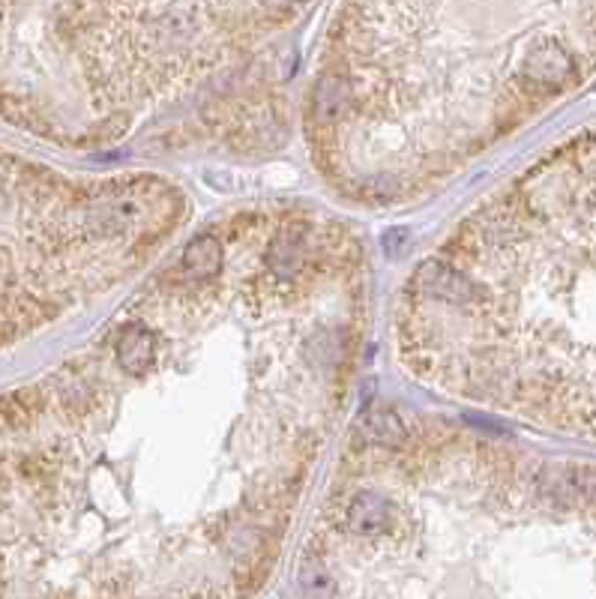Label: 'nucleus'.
<instances>
[{
  "mask_svg": "<svg viewBox=\"0 0 596 599\" xmlns=\"http://www.w3.org/2000/svg\"><path fill=\"white\" fill-rule=\"evenodd\" d=\"M576 76V61L569 52H563L558 43H540L530 48L525 63H521V85L530 93H554Z\"/></svg>",
  "mask_w": 596,
  "mask_h": 599,
  "instance_id": "nucleus-1",
  "label": "nucleus"
},
{
  "mask_svg": "<svg viewBox=\"0 0 596 599\" xmlns=\"http://www.w3.org/2000/svg\"><path fill=\"white\" fill-rule=\"evenodd\" d=\"M114 357H117V366L126 375H144L157 360V339L144 324H129L117 336Z\"/></svg>",
  "mask_w": 596,
  "mask_h": 599,
  "instance_id": "nucleus-2",
  "label": "nucleus"
},
{
  "mask_svg": "<svg viewBox=\"0 0 596 599\" xmlns=\"http://www.w3.org/2000/svg\"><path fill=\"white\" fill-rule=\"evenodd\" d=\"M393 524V506L387 504L375 491H360L354 495L348 506V528L360 537H372V533H383Z\"/></svg>",
  "mask_w": 596,
  "mask_h": 599,
  "instance_id": "nucleus-3",
  "label": "nucleus"
},
{
  "mask_svg": "<svg viewBox=\"0 0 596 599\" xmlns=\"http://www.w3.org/2000/svg\"><path fill=\"white\" fill-rule=\"evenodd\" d=\"M219 270H222V246H219L213 237H198L186 246L183 258H181V279L189 285L207 282L213 279Z\"/></svg>",
  "mask_w": 596,
  "mask_h": 599,
  "instance_id": "nucleus-4",
  "label": "nucleus"
},
{
  "mask_svg": "<svg viewBox=\"0 0 596 599\" xmlns=\"http://www.w3.org/2000/svg\"><path fill=\"white\" fill-rule=\"evenodd\" d=\"M416 282H420V288L426 291L429 297H438V300H464L471 294L468 279L440 264L423 267L420 273H416Z\"/></svg>",
  "mask_w": 596,
  "mask_h": 599,
  "instance_id": "nucleus-5",
  "label": "nucleus"
},
{
  "mask_svg": "<svg viewBox=\"0 0 596 599\" xmlns=\"http://www.w3.org/2000/svg\"><path fill=\"white\" fill-rule=\"evenodd\" d=\"M357 432L378 447H399L405 441V425L393 411H366L357 423Z\"/></svg>",
  "mask_w": 596,
  "mask_h": 599,
  "instance_id": "nucleus-6",
  "label": "nucleus"
},
{
  "mask_svg": "<svg viewBox=\"0 0 596 599\" xmlns=\"http://www.w3.org/2000/svg\"><path fill=\"white\" fill-rule=\"evenodd\" d=\"M350 105V87L348 81L336 76H324L315 87V114L318 120H339Z\"/></svg>",
  "mask_w": 596,
  "mask_h": 599,
  "instance_id": "nucleus-7",
  "label": "nucleus"
},
{
  "mask_svg": "<svg viewBox=\"0 0 596 599\" xmlns=\"http://www.w3.org/2000/svg\"><path fill=\"white\" fill-rule=\"evenodd\" d=\"M264 10H270V12H285V10H294V6L300 4V0H258Z\"/></svg>",
  "mask_w": 596,
  "mask_h": 599,
  "instance_id": "nucleus-8",
  "label": "nucleus"
}]
</instances>
